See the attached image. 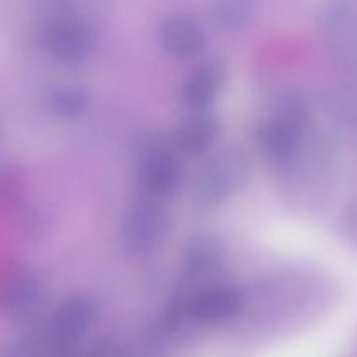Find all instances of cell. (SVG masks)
<instances>
[{
    "instance_id": "9",
    "label": "cell",
    "mask_w": 357,
    "mask_h": 357,
    "mask_svg": "<svg viewBox=\"0 0 357 357\" xmlns=\"http://www.w3.org/2000/svg\"><path fill=\"white\" fill-rule=\"evenodd\" d=\"M220 135V121L208 110H192L173 132L174 149L188 157H199L211 150Z\"/></svg>"
},
{
    "instance_id": "2",
    "label": "cell",
    "mask_w": 357,
    "mask_h": 357,
    "mask_svg": "<svg viewBox=\"0 0 357 357\" xmlns=\"http://www.w3.org/2000/svg\"><path fill=\"white\" fill-rule=\"evenodd\" d=\"M251 174V157L241 146L230 145L211 153L192 180V201L201 209L225 204L246 185Z\"/></svg>"
},
{
    "instance_id": "8",
    "label": "cell",
    "mask_w": 357,
    "mask_h": 357,
    "mask_svg": "<svg viewBox=\"0 0 357 357\" xmlns=\"http://www.w3.org/2000/svg\"><path fill=\"white\" fill-rule=\"evenodd\" d=\"M94 303L86 295H72L63 300L52 314L49 337L63 345L75 344L87 333L94 321Z\"/></svg>"
},
{
    "instance_id": "13",
    "label": "cell",
    "mask_w": 357,
    "mask_h": 357,
    "mask_svg": "<svg viewBox=\"0 0 357 357\" xmlns=\"http://www.w3.org/2000/svg\"><path fill=\"white\" fill-rule=\"evenodd\" d=\"M225 260V248L215 236H195L185 250V271L192 278H209L216 274Z\"/></svg>"
},
{
    "instance_id": "16",
    "label": "cell",
    "mask_w": 357,
    "mask_h": 357,
    "mask_svg": "<svg viewBox=\"0 0 357 357\" xmlns=\"http://www.w3.org/2000/svg\"><path fill=\"white\" fill-rule=\"evenodd\" d=\"M61 347L56 344L51 337L49 338H26L14 345L6 357H56V349Z\"/></svg>"
},
{
    "instance_id": "15",
    "label": "cell",
    "mask_w": 357,
    "mask_h": 357,
    "mask_svg": "<svg viewBox=\"0 0 357 357\" xmlns=\"http://www.w3.org/2000/svg\"><path fill=\"white\" fill-rule=\"evenodd\" d=\"M248 0H215L211 6V16L216 26L222 30H241L250 20Z\"/></svg>"
},
{
    "instance_id": "7",
    "label": "cell",
    "mask_w": 357,
    "mask_h": 357,
    "mask_svg": "<svg viewBox=\"0 0 357 357\" xmlns=\"http://www.w3.org/2000/svg\"><path fill=\"white\" fill-rule=\"evenodd\" d=\"M159 44L171 58L190 59L204 49V28L188 14H173L160 23Z\"/></svg>"
},
{
    "instance_id": "17",
    "label": "cell",
    "mask_w": 357,
    "mask_h": 357,
    "mask_svg": "<svg viewBox=\"0 0 357 357\" xmlns=\"http://www.w3.org/2000/svg\"><path fill=\"white\" fill-rule=\"evenodd\" d=\"M331 112L345 124L357 126V89L354 87H342L331 94Z\"/></svg>"
},
{
    "instance_id": "1",
    "label": "cell",
    "mask_w": 357,
    "mask_h": 357,
    "mask_svg": "<svg viewBox=\"0 0 357 357\" xmlns=\"http://www.w3.org/2000/svg\"><path fill=\"white\" fill-rule=\"evenodd\" d=\"M312 114L305 98L288 94L278 108L258 124L255 142L261 155L272 164L288 166L309 135Z\"/></svg>"
},
{
    "instance_id": "5",
    "label": "cell",
    "mask_w": 357,
    "mask_h": 357,
    "mask_svg": "<svg viewBox=\"0 0 357 357\" xmlns=\"http://www.w3.org/2000/svg\"><path fill=\"white\" fill-rule=\"evenodd\" d=\"M167 215L157 197H145L128 209L122 222V244L131 253H146L162 241Z\"/></svg>"
},
{
    "instance_id": "14",
    "label": "cell",
    "mask_w": 357,
    "mask_h": 357,
    "mask_svg": "<svg viewBox=\"0 0 357 357\" xmlns=\"http://www.w3.org/2000/svg\"><path fill=\"white\" fill-rule=\"evenodd\" d=\"M47 107L61 119L79 117L89 107V93L77 84H63L47 94Z\"/></svg>"
},
{
    "instance_id": "12",
    "label": "cell",
    "mask_w": 357,
    "mask_h": 357,
    "mask_svg": "<svg viewBox=\"0 0 357 357\" xmlns=\"http://www.w3.org/2000/svg\"><path fill=\"white\" fill-rule=\"evenodd\" d=\"M42 286L28 267H13L0 284V305L10 316H24L37 305Z\"/></svg>"
},
{
    "instance_id": "6",
    "label": "cell",
    "mask_w": 357,
    "mask_h": 357,
    "mask_svg": "<svg viewBox=\"0 0 357 357\" xmlns=\"http://www.w3.org/2000/svg\"><path fill=\"white\" fill-rule=\"evenodd\" d=\"M181 176L180 160L173 150L153 145L138 159V180L150 197H162L176 188Z\"/></svg>"
},
{
    "instance_id": "4",
    "label": "cell",
    "mask_w": 357,
    "mask_h": 357,
    "mask_svg": "<svg viewBox=\"0 0 357 357\" xmlns=\"http://www.w3.org/2000/svg\"><path fill=\"white\" fill-rule=\"evenodd\" d=\"M243 305L239 289L225 282H208L180 302V316L195 324H222L236 317Z\"/></svg>"
},
{
    "instance_id": "11",
    "label": "cell",
    "mask_w": 357,
    "mask_h": 357,
    "mask_svg": "<svg viewBox=\"0 0 357 357\" xmlns=\"http://www.w3.org/2000/svg\"><path fill=\"white\" fill-rule=\"evenodd\" d=\"M324 33L335 58L357 73V10L349 6L335 7L326 17Z\"/></svg>"
},
{
    "instance_id": "3",
    "label": "cell",
    "mask_w": 357,
    "mask_h": 357,
    "mask_svg": "<svg viewBox=\"0 0 357 357\" xmlns=\"http://www.w3.org/2000/svg\"><path fill=\"white\" fill-rule=\"evenodd\" d=\"M38 40L54 61L65 66L80 65L93 51V30L68 0H45Z\"/></svg>"
},
{
    "instance_id": "10",
    "label": "cell",
    "mask_w": 357,
    "mask_h": 357,
    "mask_svg": "<svg viewBox=\"0 0 357 357\" xmlns=\"http://www.w3.org/2000/svg\"><path fill=\"white\" fill-rule=\"evenodd\" d=\"M227 73L222 63L206 61L192 70L181 86L180 96L190 110H208L225 86Z\"/></svg>"
}]
</instances>
